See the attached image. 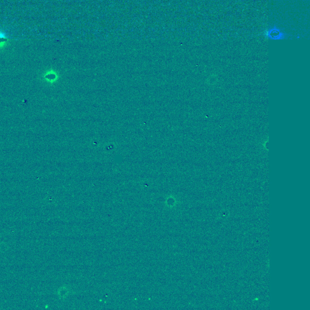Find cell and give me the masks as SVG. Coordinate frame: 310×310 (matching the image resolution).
Instances as JSON below:
<instances>
[{
  "instance_id": "cell-1",
  "label": "cell",
  "mask_w": 310,
  "mask_h": 310,
  "mask_svg": "<svg viewBox=\"0 0 310 310\" xmlns=\"http://www.w3.org/2000/svg\"><path fill=\"white\" fill-rule=\"evenodd\" d=\"M10 36L6 31L1 29L0 28V47H3L6 42L9 40Z\"/></svg>"
},
{
  "instance_id": "cell-2",
  "label": "cell",
  "mask_w": 310,
  "mask_h": 310,
  "mask_svg": "<svg viewBox=\"0 0 310 310\" xmlns=\"http://www.w3.org/2000/svg\"><path fill=\"white\" fill-rule=\"evenodd\" d=\"M270 35L273 37V38H277L279 36H280V34L277 32H276V31H274L272 32V33L271 32L270 33Z\"/></svg>"
}]
</instances>
